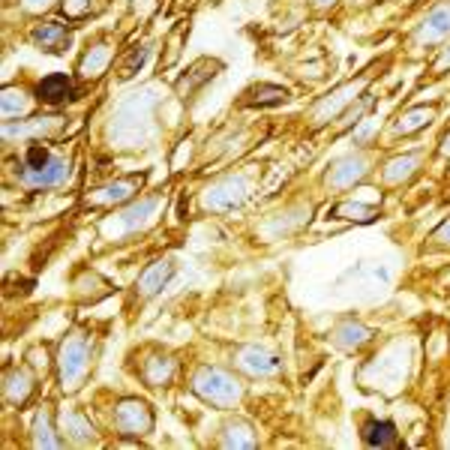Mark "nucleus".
<instances>
[{"label": "nucleus", "mask_w": 450, "mask_h": 450, "mask_svg": "<svg viewBox=\"0 0 450 450\" xmlns=\"http://www.w3.org/2000/svg\"><path fill=\"white\" fill-rule=\"evenodd\" d=\"M315 3H333V0H315Z\"/></svg>", "instance_id": "f3484780"}, {"label": "nucleus", "mask_w": 450, "mask_h": 450, "mask_svg": "<svg viewBox=\"0 0 450 450\" xmlns=\"http://www.w3.org/2000/svg\"><path fill=\"white\" fill-rule=\"evenodd\" d=\"M147 54H150L147 45H141V48H132V51H129V57H126V60H123V66H120V78H132L135 72H138V69L144 66Z\"/></svg>", "instance_id": "1a4fd4ad"}, {"label": "nucleus", "mask_w": 450, "mask_h": 450, "mask_svg": "<svg viewBox=\"0 0 450 450\" xmlns=\"http://www.w3.org/2000/svg\"><path fill=\"white\" fill-rule=\"evenodd\" d=\"M429 117H432V108H426V105L411 108L408 114L399 117V123H396V132H414V129H420V126L429 123Z\"/></svg>", "instance_id": "0eeeda50"}, {"label": "nucleus", "mask_w": 450, "mask_h": 450, "mask_svg": "<svg viewBox=\"0 0 450 450\" xmlns=\"http://www.w3.org/2000/svg\"><path fill=\"white\" fill-rule=\"evenodd\" d=\"M171 273H174V267H165V270H162V261H159V264L156 267H153V270H147V273H144V279H141V285L144 288H147V291H156V285H162V282H165V279L171 276Z\"/></svg>", "instance_id": "9b49d317"}, {"label": "nucleus", "mask_w": 450, "mask_h": 450, "mask_svg": "<svg viewBox=\"0 0 450 450\" xmlns=\"http://www.w3.org/2000/svg\"><path fill=\"white\" fill-rule=\"evenodd\" d=\"M249 96H255L252 102H258V105H279V102H285L288 99V90L273 87V84H258Z\"/></svg>", "instance_id": "6e6552de"}, {"label": "nucleus", "mask_w": 450, "mask_h": 450, "mask_svg": "<svg viewBox=\"0 0 450 450\" xmlns=\"http://www.w3.org/2000/svg\"><path fill=\"white\" fill-rule=\"evenodd\" d=\"M72 96H75V84H72L66 72H51V75L36 81V99L42 105H63Z\"/></svg>", "instance_id": "f03ea898"}, {"label": "nucleus", "mask_w": 450, "mask_h": 450, "mask_svg": "<svg viewBox=\"0 0 450 450\" xmlns=\"http://www.w3.org/2000/svg\"><path fill=\"white\" fill-rule=\"evenodd\" d=\"M75 3H84V15L90 12V0H63V9H69V12H75Z\"/></svg>", "instance_id": "ddd939ff"}, {"label": "nucleus", "mask_w": 450, "mask_h": 450, "mask_svg": "<svg viewBox=\"0 0 450 450\" xmlns=\"http://www.w3.org/2000/svg\"><path fill=\"white\" fill-rule=\"evenodd\" d=\"M441 150H444V153H450V132L444 135V138H441Z\"/></svg>", "instance_id": "2eb2a0df"}, {"label": "nucleus", "mask_w": 450, "mask_h": 450, "mask_svg": "<svg viewBox=\"0 0 450 450\" xmlns=\"http://www.w3.org/2000/svg\"><path fill=\"white\" fill-rule=\"evenodd\" d=\"M447 33H450V3L432 9L429 18L420 27L417 39L420 42H435V39H441V36H447Z\"/></svg>", "instance_id": "20e7f679"}, {"label": "nucleus", "mask_w": 450, "mask_h": 450, "mask_svg": "<svg viewBox=\"0 0 450 450\" xmlns=\"http://www.w3.org/2000/svg\"><path fill=\"white\" fill-rule=\"evenodd\" d=\"M441 237H450V222H444L441 228L435 231V240H441Z\"/></svg>", "instance_id": "4468645a"}, {"label": "nucleus", "mask_w": 450, "mask_h": 450, "mask_svg": "<svg viewBox=\"0 0 450 450\" xmlns=\"http://www.w3.org/2000/svg\"><path fill=\"white\" fill-rule=\"evenodd\" d=\"M66 177V162L57 159L45 144H30L24 150L18 180L27 186H54Z\"/></svg>", "instance_id": "f257e3e1"}, {"label": "nucleus", "mask_w": 450, "mask_h": 450, "mask_svg": "<svg viewBox=\"0 0 450 450\" xmlns=\"http://www.w3.org/2000/svg\"><path fill=\"white\" fill-rule=\"evenodd\" d=\"M24 3H27V6H45L48 0H24Z\"/></svg>", "instance_id": "dca6fc26"}, {"label": "nucleus", "mask_w": 450, "mask_h": 450, "mask_svg": "<svg viewBox=\"0 0 450 450\" xmlns=\"http://www.w3.org/2000/svg\"><path fill=\"white\" fill-rule=\"evenodd\" d=\"M363 438H366V444H375V447H399V435H396V426L393 423H387V420H372L366 426L363 432Z\"/></svg>", "instance_id": "39448f33"}, {"label": "nucleus", "mask_w": 450, "mask_h": 450, "mask_svg": "<svg viewBox=\"0 0 450 450\" xmlns=\"http://www.w3.org/2000/svg\"><path fill=\"white\" fill-rule=\"evenodd\" d=\"M342 213H351L348 219H372L375 216L372 207H360V204H342V207L333 210V216H342Z\"/></svg>", "instance_id": "f8f14e48"}, {"label": "nucleus", "mask_w": 450, "mask_h": 450, "mask_svg": "<svg viewBox=\"0 0 450 450\" xmlns=\"http://www.w3.org/2000/svg\"><path fill=\"white\" fill-rule=\"evenodd\" d=\"M108 60H111V48H105V45H96V48H90L84 57H81V75L84 78H96L102 75Z\"/></svg>", "instance_id": "423d86ee"}, {"label": "nucleus", "mask_w": 450, "mask_h": 450, "mask_svg": "<svg viewBox=\"0 0 450 450\" xmlns=\"http://www.w3.org/2000/svg\"><path fill=\"white\" fill-rule=\"evenodd\" d=\"M30 42H33L39 51L63 54V51H66V45H69V27L60 24V21H42V24L33 27Z\"/></svg>", "instance_id": "7ed1b4c3"}, {"label": "nucleus", "mask_w": 450, "mask_h": 450, "mask_svg": "<svg viewBox=\"0 0 450 450\" xmlns=\"http://www.w3.org/2000/svg\"><path fill=\"white\" fill-rule=\"evenodd\" d=\"M132 189H135V180H117V183H111V186L102 189L105 195H99L96 201H120V198L132 195Z\"/></svg>", "instance_id": "9d476101"}]
</instances>
